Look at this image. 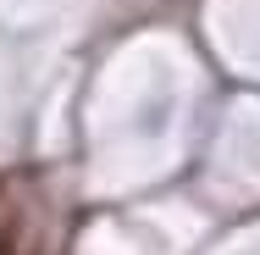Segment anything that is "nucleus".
Listing matches in <instances>:
<instances>
[{"instance_id": "1", "label": "nucleus", "mask_w": 260, "mask_h": 255, "mask_svg": "<svg viewBox=\"0 0 260 255\" xmlns=\"http://www.w3.org/2000/svg\"><path fill=\"white\" fill-rule=\"evenodd\" d=\"M0 255H11V250H6V244H0Z\"/></svg>"}]
</instances>
